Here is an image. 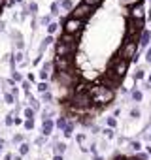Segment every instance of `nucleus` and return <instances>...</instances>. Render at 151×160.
Wrapping results in <instances>:
<instances>
[{
	"instance_id": "34",
	"label": "nucleus",
	"mask_w": 151,
	"mask_h": 160,
	"mask_svg": "<svg viewBox=\"0 0 151 160\" xmlns=\"http://www.w3.org/2000/svg\"><path fill=\"white\" fill-rule=\"evenodd\" d=\"M42 100H44V102H47V104H49V102H51V100H53V96H51V92H49V91H47V92H42Z\"/></svg>"
},
{
	"instance_id": "54",
	"label": "nucleus",
	"mask_w": 151,
	"mask_h": 160,
	"mask_svg": "<svg viewBox=\"0 0 151 160\" xmlns=\"http://www.w3.org/2000/svg\"><path fill=\"white\" fill-rule=\"evenodd\" d=\"M147 152H149V154H151V145H147Z\"/></svg>"
},
{
	"instance_id": "37",
	"label": "nucleus",
	"mask_w": 151,
	"mask_h": 160,
	"mask_svg": "<svg viewBox=\"0 0 151 160\" xmlns=\"http://www.w3.org/2000/svg\"><path fill=\"white\" fill-rule=\"evenodd\" d=\"M25 128H27V130H32V128H34V119H27V121H25Z\"/></svg>"
},
{
	"instance_id": "50",
	"label": "nucleus",
	"mask_w": 151,
	"mask_h": 160,
	"mask_svg": "<svg viewBox=\"0 0 151 160\" xmlns=\"http://www.w3.org/2000/svg\"><path fill=\"white\" fill-rule=\"evenodd\" d=\"M53 160H62V154H53Z\"/></svg>"
},
{
	"instance_id": "38",
	"label": "nucleus",
	"mask_w": 151,
	"mask_h": 160,
	"mask_svg": "<svg viewBox=\"0 0 151 160\" xmlns=\"http://www.w3.org/2000/svg\"><path fill=\"white\" fill-rule=\"evenodd\" d=\"M104 134H106V138H108V139H113V138H115V132H113L112 128H106V130H104Z\"/></svg>"
},
{
	"instance_id": "41",
	"label": "nucleus",
	"mask_w": 151,
	"mask_h": 160,
	"mask_svg": "<svg viewBox=\"0 0 151 160\" xmlns=\"http://www.w3.org/2000/svg\"><path fill=\"white\" fill-rule=\"evenodd\" d=\"M108 126H110V128H115V126H117V121H115V117H110V119H108Z\"/></svg>"
},
{
	"instance_id": "35",
	"label": "nucleus",
	"mask_w": 151,
	"mask_h": 160,
	"mask_svg": "<svg viewBox=\"0 0 151 160\" xmlns=\"http://www.w3.org/2000/svg\"><path fill=\"white\" fill-rule=\"evenodd\" d=\"M12 79H13V81H23V75H21L17 70H13V73H12Z\"/></svg>"
},
{
	"instance_id": "13",
	"label": "nucleus",
	"mask_w": 151,
	"mask_h": 160,
	"mask_svg": "<svg viewBox=\"0 0 151 160\" xmlns=\"http://www.w3.org/2000/svg\"><path fill=\"white\" fill-rule=\"evenodd\" d=\"M59 40L64 42V43H68V45H78V36H74V34H66V32H62Z\"/></svg>"
},
{
	"instance_id": "48",
	"label": "nucleus",
	"mask_w": 151,
	"mask_h": 160,
	"mask_svg": "<svg viewBox=\"0 0 151 160\" xmlns=\"http://www.w3.org/2000/svg\"><path fill=\"white\" fill-rule=\"evenodd\" d=\"M145 134H147V136H145V138H147V139H149V141H151V126H147V128H145Z\"/></svg>"
},
{
	"instance_id": "45",
	"label": "nucleus",
	"mask_w": 151,
	"mask_h": 160,
	"mask_svg": "<svg viewBox=\"0 0 151 160\" xmlns=\"http://www.w3.org/2000/svg\"><path fill=\"white\" fill-rule=\"evenodd\" d=\"M149 45H151V43H149ZM145 62H151V47L145 51Z\"/></svg>"
},
{
	"instance_id": "24",
	"label": "nucleus",
	"mask_w": 151,
	"mask_h": 160,
	"mask_svg": "<svg viewBox=\"0 0 151 160\" xmlns=\"http://www.w3.org/2000/svg\"><path fill=\"white\" fill-rule=\"evenodd\" d=\"M143 77H145V72H143V68H138V70H136V73H134V81H142Z\"/></svg>"
},
{
	"instance_id": "16",
	"label": "nucleus",
	"mask_w": 151,
	"mask_h": 160,
	"mask_svg": "<svg viewBox=\"0 0 151 160\" xmlns=\"http://www.w3.org/2000/svg\"><path fill=\"white\" fill-rule=\"evenodd\" d=\"M66 151H68L66 143H57V141L53 143V152H55V154H64Z\"/></svg>"
},
{
	"instance_id": "57",
	"label": "nucleus",
	"mask_w": 151,
	"mask_h": 160,
	"mask_svg": "<svg viewBox=\"0 0 151 160\" xmlns=\"http://www.w3.org/2000/svg\"><path fill=\"white\" fill-rule=\"evenodd\" d=\"M115 160H125V158H121V156H117V158H115Z\"/></svg>"
},
{
	"instance_id": "56",
	"label": "nucleus",
	"mask_w": 151,
	"mask_h": 160,
	"mask_svg": "<svg viewBox=\"0 0 151 160\" xmlns=\"http://www.w3.org/2000/svg\"><path fill=\"white\" fill-rule=\"evenodd\" d=\"M128 160H140V158H136V156H134V158H128Z\"/></svg>"
},
{
	"instance_id": "4",
	"label": "nucleus",
	"mask_w": 151,
	"mask_h": 160,
	"mask_svg": "<svg viewBox=\"0 0 151 160\" xmlns=\"http://www.w3.org/2000/svg\"><path fill=\"white\" fill-rule=\"evenodd\" d=\"M85 27V21L83 19H76V17H64L62 21V28L66 34H74V36H78Z\"/></svg>"
},
{
	"instance_id": "23",
	"label": "nucleus",
	"mask_w": 151,
	"mask_h": 160,
	"mask_svg": "<svg viewBox=\"0 0 151 160\" xmlns=\"http://www.w3.org/2000/svg\"><path fill=\"white\" fill-rule=\"evenodd\" d=\"M29 151H30V147H29V143H21L19 145V156H25V154H29Z\"/></svg>"
},
{
	"instance_id": "42",
	"label": "nucleus",
	"mask_w": 151,
	"mask_h": 160,
	"mask_svg": "<svg viewBox=\"0 0 151 160\" xmlns=\"http://www.w3.org/2000/svg\"><path fill=\"white\" fill-rule=\"evenodd\" d=\"M40 79H42V81H47V79H49V73L44 72V70H40Z\"/></svg>"
},
{
	"instance_id": "31",
	"label": "nucleus",
	"mask_w": 151,
	"mask_h": 160,
	"mask_svg": "<svg viewBox=\"0 0 151 160\" xmlns=\"http://www.w3.org/2000/svg\"><path fill=\"white\" fill-rule=\"evenodd\" d=\"M23 113H25V117H27V119H34V109H32V108H25V109H23Z\"/></svg>"
},
{
	"instance_id": "6",
	"label": "nucleus",
	"mask_w": 151,
	"mask_h": 160,
	"mask_svg": "<svg viewBox=\"0 0 151 160\" xmlns=\"http://www.w3.org/2000/svg\"><path fill=\"white\" fill-rule=\"evenodd\" d=\"M93 12H95V8H91V6H87V4H83V2H80V4H76L74 8H72V12H70V17H76V19H89L91 15H93Z\"/></svg>"
},
{
	"instance_id": "5",
	"label": "nucleus",
	"mask_w": 151,
	"mask_h": 160,
	"mask_svg": "<svg viewBox=\"0 0 151 160\" xmlns=\"http://www.w3.org/2000/svg\"><path fill=\"white\" fill-rule=\"evenodd\" d=\"M110 70L113 72V77L123 79L125 73H127V70H128V60H125V58H121V57L117 55V57L110 62Z\"/></svg>"
},
{
	"instance_id": "2",
	"label": "nucleus",
	"mask_w": 151,
	"mask_h": 160,
	"mask_svg": "<svg viewBox=\"0 0 151 160\" xmlns=\"http://www.w3.org/2000/svg\"><path fill=\"white\" fill-rule=\"evenodd\" d=\"M70 106H72V109L81 111V113L89 111V109H91V106H93V102H91V98H89V92H83V94H76V92H74Z\"/></svg>"
},
{
	"instance_id": "10",
	"label": "nucleus",
	"mask_w": 151,
	"mask_h": 160,
	"mask_svg": "<svg viewBox=\"0 0 151 160\" xmlns=\"http://www.w3.org/2000/svg\"><path fill=\"white\" fill-rule=\"evenodd\" d=\"M53 68H55V72H70V68H72L70 57H55Z\"/></svg>"
},
{
	"instance_id": "55",
	"label": "nucleus",
	"mask_w": 151,
	"mask_h": 160,
	"mask_svg": "<svg viewBox=\"0 0 151 160\" xmlns=\"http://www.w3.org/2000/svg\"><path fill=\"white\" fill-rule=\"evenodd\" d=\"M147 83H151V73H149V79H147Z\"/></svg>"
},
{
	"instance_id": "3",
	"label": "nucleus",
	"mask_w": 151,
	"mask_h": 160,
	"mask_svg": "<svg viewBox=\"0 0 151 160\" xmlns=\"http://www.w3.org/2000/svg\"><path fill=\"white\" fill-rule=\"evenodd\" d=\"M136 55H138V40H134V38L125 40L119 49V57L125 60H132V58H136Z\"/></svg>"
},
{
	"instance_id": "25",
	"label": "nucleus",
	"mask_w": 151,
	"mask_h": 160,
	"mask_svg": "<svg viewBox=\"0 0 151 160\" xmlns=\"http://www.w3.org/2000/svg\"><path fill=\"white\" fill-rule=\"evenodd\" d=\"M27 8H29V13H30V15H38V4H36V2H30Z\"/></svg>"
},
{
	"instance_id": "44",
	"label": "nucleus",
	"mask_w": 151,
	"mask_h": 160,
	"mask_svg": "<svg viewBox=\"0 0 151 160\" xmlns=\"http://www.w3.org/2000/svg\"><path fill=\"white\" fill-rule=\"evenodd\" d=\"M130 117H132V119H138V117H140V109H132V111H130Z\"/></svg>"
},
{
	"instance_id": "1",
	"label": "nucleus",
	"mask_w": 151,
	"mask_h": 160,
	"mask_svg": "<svg viewBox=\"0 0 151 160\" xmlns=\"http://www.w3.org/2000/svg\"><path fill=\"white\" fill-rule=\"evenodd\" d=\"M89 98H91L93 106H108L115 98V92H113L112 87H108L104 83H98V85H93L89 89Z\"/></svg>"
},
{
	"instance_id": "14",
	"label": "nucleus",
	"mask_w": 151,
	"mask_h": 160,
	"mask_svg": "<svg viewBox=\"0 0 151 160\" xmlns=\"http://www.w3.org/2000/svg\"><path fill=\"white\" fill-rule=\"evenodd\" d=\"M74 128H76V121H66V126L62 128V136L64 138H72L74 136Z\"/></svg>"
},
{
	"instance_id": "39",
	"label": "nucleus",
	"mask_w": 151,
	"mask_h": 160,
	"mask_svg": "<svg viewBox=\"0 0 151 160\" xmlns=\"http://www.w3.org/2000/svg\"><path fill=\"white\" fill-rule=\"evenodd\" d=\"M130 149H132V151H136V152H138V151H140V149H142V145H140V143H138V141H130Z\"/></svg>"
},
{
	"instance_id": "22",
	"label": "nucleus",
	"mask_w": 151,
	"mask_h": 160,
	"mask_svg": "<svg viewBox=\"0 0 151 160\" xmlns=\"http://www.w3.org/2000/svg\"><path fill=\"white\" fill-rule=\"evenodd\" d=\"M132 100H134V102H142V100H143V94H142V91H138V89H132Z\"/></svg>"
},
{
	"instance_id": "26",
	"label": "nucleus",
	"mask_w": 151,
	"mask_h": 160,
	"mask_svg": "<svg viewBox=\"0 0 151 160\" xmlns=\"http://www.w3.org/2000/svg\"><path fill=\"white\" fill-rule=\"evenodd\" d=\"M55 126H57L59 130H62V128L66 126V117H59V119L55 121Z\"/></svg>"
},
{
	"instance_id": "21",
	"label": "nucleus",
	"mask_w": 151,
	"mask_h": 160,
	"mask_svg": "<svg viewBox=\"0 0 151 160\" xmlns=\"http://www.w3.org/2000/svg\"><path fill=\"white\" fill-rule=\"evenodd\" d=\"M51 21H53V17H51V13H49V15H42V17H40V21H38V23H40V25H42V27H47V25H49V23H51Z\"/></svg>"
},
{
	"instance_id": "43",
	"label": "nucleus",
	"mask_w": 151,
	"mask_h": 160,
	"mask_svg": "<svg viewBox=\"0 0 151 160\" xmlns=\"http://www.w3.org/2000/svg\"><path fill=\"white\" fill-rule=\"evenodd\" d=\"M21 85H23V91L29 92V89H30V81H21Z\"/></svg>"
},
{
	"instance_id": "58",
	"label": "nucleus",
	"mask_w": 151,
	"mask_h": 160,
	"mask_svg": "<svg viewBox=\"0 0 151 160\" xmlns=\"http://www.w3.org/2000/svg\"><path fill=\"white\" fill-rule=\"evenodd\" d=\"M0 15H2V6H0Z\"/></svg>"
},
{
	"instance_id": "11",
	"label": "nucleus",
	"mask_w": 151,
	"mask_h": 160,
	"mask_svg": "<svg viewBox=\"0 0 151 160\" xmlns=\"http://www.w3.org/2000/svg\"><path fill=\"white\" fill-rule=\"evenodd\" d=\"M149 43H151V30L143 28L140 32V38H138V49H145Z\"/></svg>"
},
{
	"instance_id": "20",
	"label": "nucleus",
	"mask_w": 151,
	"mask_h": 160,
	"mask_svg": "<svg viewBox=\"0 0 151 160\" xmlns=\"http://www.w3.org/2000/svg\"><path fill=\"white\" fill-rule=\"evenodd\" d=\"M27 96H29V102H30V108H32L34 111H38V109H40V102H38L36 98H32V96H30V92H27Z\"/></svg>"
},
{
	"instance_id": "9",
	"label": "nucleus",
	"mask_w": 151,
	"mask_h": 160,
	"mask_svg": "<svg viewBox=\"0 0 151 160\" xmlns=\"http://www.w3.org/2000/svg\"><path fill=\"white\" fill-rule=\"evenodd\" d=\"M74 49H76V45H68V43L59 40L55 43V57H72Z\"/></svg>"
},
{
	"instance_id": "33",
	"label": "nucleus",
	"mask_w": 151,
	"mask_h": 160,
	"mask_svg": "<svg viewBox=\"0 0 151 160\" xmlns=\"http://www.w3.org/2000/svg\"><path fill=\"white\" fill-rule=\"evenodd\" d=\"M87 139V136L85 134H78V136H76V141H78V145H81L83 147V141Z\"/></svg>"
},
{
	"instance_id": "15",
	"label": "nucleus",
	"mask_w": 151,
	"mask_h": 160,
	"mask_svg": "<svg viewBox=\"0 0 151 160\" xmlns=\"http://www.w3.org/2000/svg\"><path fill=\"white\" fill-rule=\"evenodd\" d=\"M59 6H60V10L62 12H72V8H74V0H59Z\"/></svg>"
},
{
	"instance_id": "12",
	"label": "nucleus",
	"mask_w": 151,
	"mask_h": 160,
	"mask_svg": "<svg viewBox=\"0 0 151 160\" xmlns=\"http://www.w3.org/2000/svg\"><path fill=\"white\" fill-rule=\"evenodd\" d=\"M53 128H55V122L53 119H44V124H42V136H51L53 134Z\"/></svg>"
},
{
	"instance_id": "17",
	"label": "nucleus",
	"mask_w": 151,
	"mask_h": 160,
	"mask_svg": "<svg viewBox=\"0 0 151 160\" xmlns=\"http://www.w3.org/2000/svg\"><path fill=\"white\" fill-rule=\"evenodd\" d=\"M49 12H51V17H57L60 13V6H59V0H55V2L49 6Z\"/></svg>"
},
{
	"instance_id": "40",
	"label": "nucleus",
	"mask_w": 151,
	"mask_h": 160,
	"mask_svg": "<svg viewBox=\"0 0 151 160\" xmlns=\"http://www.w3.org/2000/svg\"><path fill=\"white\" fill-rule=\"evenodd\" d=\"M119 2H121L123 6H132V4H136V2H140V0H119Z\"/></svg>"
},
{
	"instance_id": "53",
	"label": "nucleus",
	"mask_w": 151,
	"mask_h": 160,
	"mask_svg": "<svg viewBox=\"0 0 151 160\" xmlns=\"http://www.w3.org/2000/svg\"><path fill=\"white\" fill-rule=\"evenodd\" d=\"M6 2H8V0H0V6L4 8V6H6Z\"/></svg>"
},
{
	"instance_id": "59",
	"label": "nucleus",
	"mask_w": 151,
	"mask_h": 160,
	"mask_svg": "<svg viewBox=\"0 0 151 160\" xmlns=\"http://www.w3.org/2000/svg\"><path fill=\"white\" fill-rule=\"evenodd\" d=\"M149 2H151V0H149Z\"/></svg>"
},
{
	"instance_id": "46",
	"label": "nucleus",
	"mask_w": 151,
	"mask_h": 160,
	"mask_svg": "<svg viewBox=\"0 0 151 160\" xmlns=\"http://www.w3.org/2000/svg\"><path fill=\"white\" fill-rule=\"evenodd\" d=\"M136 158H140V160H147V154H145V152H140V151H138Z\"/></svg>"
},
{
	"instance_id": "29",
	"label": "nucleus",
	"mask_w": 151,
	"mask_h": 160,
	"mask_svg": "<svg viewBox=\"0 0 151 160\" xmlns=\"http://www.w3.org/2000/svg\"><path fill=\"white\" fill-rule=\"evenodd\" d=\"M19 15H21L19 19H23V21H25L29 15H30V13H29V8H27V4H23V10H21V13H19Z\"/></svg>"
},
{
	"instance_id": "7",
	"label": "nucleus",
	"mask_w": 151,
	"mask_h": 160,
	"mask_svg": "<svg viewBox=\"0 0 151 160\" xmlns=\"http://www.w3.org/2000/svg\"><path fill=\"white\" fill-rule=\"evenodd\" d=\"M128 19H132V21H145V4H143V0L128 6Z\"/></svg>"
},
{
	"instance_id": "36",
	"label": "nucleus",
	"mask_w": 151,
	"mask_h": 160,
	"mask_svg": "<svg viewBox=\"0 0 151 160\" xmlns=\"http://www.w3.org/2000/svg\"><path fill=\"white\" fill-rule=\"evenodd\" d=\"M42 70H44V72H47V73H49V72H51V70H55V68H53V62H45V64H44V66H42Z\"/></svg>"
},
{
	"instance_id": "51",
	"label": "nucleus",
	"mask_w": 151,
	"mask_h": 160,
	"mask_svg": "<svg viewBox=\"0 0 151 160\" xmlns=\"http://www.w3.org/2000/svg\"><path fill=\"white\" fill-rule=\"evenodd\" d=\"M4 160H13V156H12V154H10V152H8V154H6V156H4Z\"/></svg>"
},
{
	"instance_id": "49",
	"label": "nucleus",
	"mask_w": 151,
	"mask_h": 160,
	"mask_svg": "<svg viewBox=\"0 0 151 160\" xmlns=\"http://www.w3.org/2000/svg\"><path fill=\"white\" fill-rule=\"evenodd\" d=\"M4 28H6V23H4V21H0V32H4Z\"/></svg>"
},
{
	"instance_id": "19",
	"label": "nucleus",
	"mask_w": 151,
	"mask_h": 160,
	"mask_svg": "<svg viewBox=\"0 0 151 160\" xmlns=\"http://www.w3.org/2000/svg\"><path fill=\"white\" fill-rule=\"evenodd\" d=\"M81 2H83V4H87V6H91V8H95V10H96V8H98V6H102V4H104V0H81Z\"/></svg>"
},
{
	"instance_id": "28",
	"label": "nucleus",
	"mask_w": 151,
	"mask_h": 160,
	"mask_svg": "<svg viewBox=\"0 0 151 160\" xmlns=\"http://www.w3.org/2000/svg\"><path fill=\"white\" fill-rule=\"evenodd\" d=\"M4 100H6V104H13V102H15V96L6 91V92H4Z\"/></svg>"
},
{
	"instance_id": "18",
	"label": "nucleus",
	"mask_w": 151,
	"mask_h": 160,
	"mask_svg": "<svg viewBox=\"0 0 151 160\" xmlns=\"http://www.w3.org/2000/svg\"><path fill=\"white\" fill-rule=\"evenodd\" d=\"M45 30H47V34H49V36H53V34H57V30H59V25H57L55 21H51V23L45 27Z\"/></svg>"
},
{
	"instance_id": "32",
	"label": "nucleus",
	"mask_w": 151,
	"mask_h": 160,
	"mask_svg": "<svg viewBox=\"0 0 151 160\" xmlns=\"http://www.w3.org/2000/svg\"><path fill=\"white\" fill-rule=\"evenodd\" d=\"M12 141H13V143H19V145H21V143H23V141H25V136H23V134H15V136H13V139H12Z\"/></svg>"
},
{
	"instance_id": "52",
	"label": "nucleus",
	"mask_w": 151,
	"mask_h": 160,
	"mask_svg": "<svg viewBox=\"0 0 151 160\" xmlns=\"http://www.w3.org/2000/svg\"><path fill=\"white\" fill-rule=\"evenodd\" d=\"M93 160H104V158H102V156H98V154H95V156H93Z\"/></svg>"
},
{
	"instance_id": "8",
	"label": "nucleus",
	"mask_w": 151,
	"mask_h": 160,
	"mask_svg": "<svg viewBox=\"0 0 151 160\" xmlns=\"http://www.w3.org/2000/svg\"><path fill=\"white\" fill-rule=\"evenodd\" d=\"M55 81H57L60 87L68 89V87H72L76 81H78V77L72 75L70 72H57V73H55Z\"/></svg>"
},
{
	"instance_id": "27",
	"label": "nucleus",
	"mask_w": 151,
	"mask_h": 160,
	"mask_svg": "<svg viewBox=\"0 0 151 160\" xmlns=\"http://www.w3.org/2000/svg\"><path fill=\"white\" fill-rule=\"evenodd\" d=\"M13 60H15V62H21V64H25V55H23L21 51H17V53L13 55Z\"/></svg>"
},
{
	"instance_id": "47",
	"label": "nucleus",
	"mask_w": 151,
	"mask_h": 160,
	"mask_svg": "<svg viewBox=\"0 0 151 160\" xmlns=\"http://www.w3.org/2000/svg\"><path fill=\"white\" fill-rule=\"evenodd\" d=\"M44 141H45V136H42V138H36V145H44Z\"/></svg>"
},
{
	"instance_id": "30",
	"label": "nucleus",
	"mask_w": 151,
	"mask_h": 160,
	"mask_svg": "<svg viewBox=\"0 0 151 160\" xmlns=\"http://www.w3.org/2000/svg\"><path fill=\"white\" fill-rule=\"evenodd\" d=\"M38 91H40V92H47V91H49V85H47L45 81H40V83H38Z\"/></svg>"
}]
</instances>
